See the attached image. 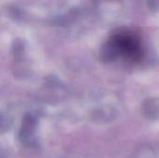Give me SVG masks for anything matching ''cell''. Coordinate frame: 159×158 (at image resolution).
<instances>
[{"label":"cell","mask_w":159,"mask_h":158,"mask_svg":"<svg viewBox=\"0 0 159 158\" xmlns=\"http://www.w3.org/2000/svg\"><path fill=\"white\" fill-rule=\"evenodd\" d=\"M104 57L114 59L120 56L125 61L136 62L143 58V48L140 38L131 33L124 32L114 34L106 45Z\"/></svg>","instance_id":"obj_1"},{"label":"cell","mask_w":159,"mask_h":158,"mask_svg":"<svg viewBox=\"0 0 159 158\" xmlns=\"http://www.w3.org/2000/svg\"><path fill=\"white\" fill-rule=\"evenodd\" d=\"M34 123L33 119L31 117L25 118L20 129V140L23 142L28 141L34 133Z\"/></svg>","instance_id":"obj_2"}]
</instances>
